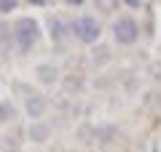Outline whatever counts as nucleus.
<instances>
[{
  "instance_id": "f257e3e1",
  "label": "nucleus",
  "mask_w": 161,
  "mask_h": 152,
  "mask_svg": "<svg viewBox=\"0 0 161 152\" xmlns=\"http://www.w3.org/2000/svg\"><path fill=\"white\" fill-rule=\"evenodd\" d=\"M11 35H14V48H16V53L27 56V53H32V51L38 48L40 38H43V29H40L38 19L22 16V19H16V22L11 24Z\"/></svg>"
},
{
  "instance_id": "f03ea898",
  "label": "nucleus",
  "mask_w": 161,
  "mask_h": 152,
  "mask_svg": "<svg viewBox=\"0 0 161 152\" xmlns=\"http://www.w3.org/2000/svg\"><path fill=\"white\" fill-rule=\"evenodd\" d=\"M67 27H70L73 40H75V43H80V45L99 43V40H102V32H105L102 19H99L97 13H78V16H73L67 22Z\"/></svg>"
},
{
  "instance_id": "7ed1b4c3",
  "label": "nucleus",
  "mask_w": 161,
  "mask_h": 152,
  "mask_svg": "<svg viewBox=\"0 0 161 152\" xmlns=\"http://www.w3.org/2000/svg\"><path fill=\"white\" fill-rule=\"evenodd\" d=\"M110 38H113V45L118 48H132L140 40V22L132 16V13H118L110 22Z\"/></svg>"
},
{
  "instance_id": "20e7f679",
  "label": "nucleus",
  "mask_w": 161,
  "mask_h": 152,
  "mask_svg": "<svg viewBox=\"0 0 161 152\" xmlns=\"http://www.w3.org/2000/svg\"><path fill=\"white\" fill-rule=\"evenodd\" d=\"M51 112V99L40 91H27L22 101V115L32 123V120H46Z\"/></svg>"
},
{
  "instance_id": "39448f33",
  "label": "nucleus",
  "mask_w": 161,
  "mask_h": 152,
  "mask_svg": "<svg viewBox=\"0 0 161 152\" xmlns=\"http://www.w3.org/2000/svg\"><path fill=\"white\" fill-rule=\"evenodd\" d=\"M48 40H51V45L59 51V53H64V51L70 48V40H73V35H70V27L67 22H64L62 16H48Z\"/></svg>"
},
{
  "instance_id": "423d86ee",
  "label": "nucleus",
  "mask_w": 161,
  "mask_h": 152,
  "mask_svg": "<svg viewBox=\"0 0 161 152\" xmlns=\"http://www.w3.org/2000/svg\"><path fill=\"white\" fill-rule=\"evenodd\" d=\"M35 83L43 88H57L62 83V67L57 62H38L35 64Z\"/></svg>"
},
{
  "instance_id": "0eeeda50",
  "label": "nucleus",
  "mask_w": 161,
  "mask_h": 152,
  "mask_svg": "<svg viewBox=\"0 0 161 152\" xmlns=\"http://www.w3.org/2000/svg\"><path fill=\"white\" fill-rule=\"evenodd\" d=\"M113 45L110 43H94V45H89V67H94V69H105V67H110L113 64Z\"/></svg>"
},
{
  "instance_id": "6e6552de",
  "label": "nucleus",
  "mask_w": 161,
  "mask_h": 152,
  "mask_svg": "<svg viewBox=\"0 0 161 152\" xmlns=\"http://www.w3.org/2000/svg\"><path fill=\"white\" fill-rule=\"evenodd\" d=\"M51 136H54V123H48V120H32V123L27 125V139L32 141L35 147L48 144Z\"/></svg>"
},
{
  "instance_id": "1a4fd4ad",
  "label": "nucleus",
  "mask_w": 161,
  "mask_h": 152,
  "mask_svg": "<svg viewBox=\"0 0 161 152\" xmlns=\"http://www.w3.org/2000/svg\"><path fill=\"white\" fill-rule=\"evenodd\" d=\"M121 136V128L115 123H99V125H92V141L99 147H108L113 144L115 139Z\"/></svg>"
},
{
  "instance_id": "9d476101",
  "label": "nucleus",
  "mask_w": 161,
  "mask_h": 152,
  "mask_svg": "<svg viewBox=\"0 0 161 152\" xmlns=\"http://www.w3.org/2000/svg\"><path fill=\"white\" fill-rule=\"evenodd\" d=\"M62 94H67V96H73V99H80V94L86 91V78L83 75H75V72H70V75H62Z\"/></svg>"
},
{
  "instance_id": "9b49d317",
  "label": "nucleus",
  "mask_w": 161,
  "mask_h": 152,
  "mask_svg": "<svg viewBox=\"0 0 161 152\" xmlns=\"http://www.w3.org/2000/svg\"><path fill=\"white\" fill-rule=\"evenodd\" d=\"M22 118V107H16L11 99H0V123H16Z\"/></svg>"
},
{
  "instance_id": "f8f14e48",
  "label": "nucleus",
  "mask_w": 161,
  "mask_h": 152,
  "mask_svg": "<svg viewBox=\"0 0 161 152\" xmlns=\"http://www.w3.org/2000/svg\"><path fill=\"white\" fill-rule=\"evenodd\" d=\"M0 45L11 51L14 48V35H11V24H3L0 22Z\"/></svg>"
},
{
  "instance_id": "ddd939ff",
  "label": "nucleus",
  "mask_w": 161,
  "mask_h": 152,
  "mask_svg": "<svg viewBox=\"0 0 161 152\" xmlns=\"http://www.w3.org/2000/svg\"><path fill=\"white\" fill-rule=\"evenodd\" d=\"M0 147H3V152H19V139L11 134L3 136V141H0Z\"/></svg>"
},
{
  "instance_id": "4468645a",
  "label": "nucleus",
  "mask_w": 161,
  "mask_h": 152,
  "mask_svg": "<svg viewBox=\"0 0 161 152\" xmlns=\"http://www.w3.org/2000/svg\"><path fill=\"white\" fill-rule=\"evenodd\" d=\"M118 3L126 8V11H140V8L145 6V0H118Z\"/></svg>"
},
{
  "instance_id": "2eb2a0df",
  "label": "nucleus",
  "mask_w": 161,
  "mask_h": 152,
  "mask_svg": "<svg viewBox=\"0 0 161 152\" xmlns=\"http://www.w3.org/2000/svg\"><path fill=\"white\" fill-rule=\"evenodd\" d=\"M19 8V0H0V13H11Z\"/></svg>"
},
{
  "instance_id": "dca6fc26",
  "label": "nucleus",
  "mask_w": 161,
  "mask_h": 152,
  "mask_svg": "<svg viewBox=\"0 0 161 152\" xmlns=\"http://www.w3.org/2000/svg\"><path fill=\"white\" fill-rule=\"evenodd\" d=\"M89 0H62V6H67V8H83Z\"/></svg>"
},
{
  "instance_id": "f3484780",
  "label": "nucleus",
  "mask_w": 161,
  "mask_h": 152,
  "mask_svg": "<svg viewBox=\"0 0 161 152\" xmlns=\"http://www.w3.org/2000/svg\"><path fill=\"white\" fill-rule=\"evenodd\" d=\"M150 75H153V80H161V64H150Z\"/></svg>"
},
{
  "instance_id": "a211bd4d",
  "label": "nucleus",
  "mask_w": 161,
  "mask_h": 152,
  "mask_svg": "<svg viewBox=\"0 0 161 152\" xmlns=\"http://www.w3.org/2000/svg\"><path fill=\"white\" fill-rule=\"evenodd\" d=\"M32 6H48V0H30Z\"/></svg>"
},
{
  "instance_id": "6ab92c4d",
  "label": "nucleus",
  "mask_w": 161,
  "mask_h": 152,
  "mask_svg": "<svg viewBox=\"0 0 161 152\" xmlns=\"http://www.w3.org/2000/svg\"><path fill=\"white\" fill-rule=\"evenodd\" d=\"M0 62H3V56H0Z\"/></svg>"
}]
</instances>
